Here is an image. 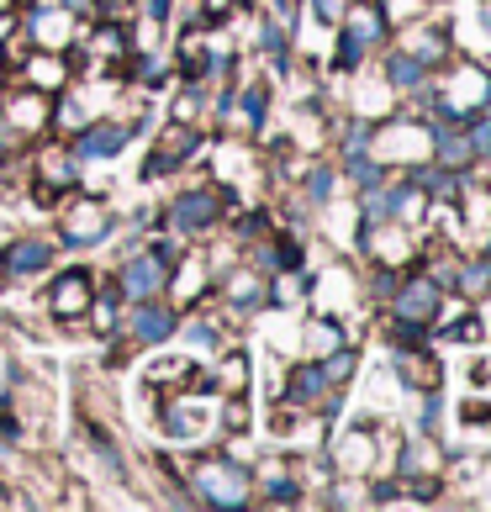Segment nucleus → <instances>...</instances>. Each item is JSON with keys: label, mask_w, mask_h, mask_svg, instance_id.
Listing matches in <instances>:
<instances>
[{"label": "nucleus", "mask_w": 491, "mask_h": 512, "mask_svg": "<svg viewBox=\"0 0 491 512\" xmlns=\"http://www.w3.org/2000/svg\"><path fill=\"white\" fill-rule=\"evenodd\" d=\"M217 375H212V386H217V396H249V381H254V359H249V349H217Z\"/></svg>", "instance_id": "2eb2a0df"}, {"label": "nucleus", "mask_w": 491, "mask_h": 512, "mask_svg": "<svg viewBox=\"0 0 491 512\" xmlns=\"http://www.w3.org/2000/svg\"><path fill=\"white\" fill-rule=\"evenodd\" d=\"M307 11L323 27H338V22H344V11H349V0H307Z\"/></svg>", "instance_id": "5701e85b"}, {"label": "nucleus", "mask_w": 491, "mask_h": 512, "mask_svg": "<svg viewBox=\"0 0 491 512\" xmlns=\"http://www.w3.org/2000/svg\"><path fill=\"white\" fill-rule=\"evenodd\" d=\"M164 280H169V264L148 249V243H138V249L122 254L111 286L122 291V301H148V296H164Z\"/></svg>", "instance_id": "9b49d317"}, {"label": "nucleus", "mask_w": 491, "mask_h": 512, "mask_svg": "<svg viewBox=\"0 0 491 512\" xmlns=\"http://www.w3.org/2000/svg\"><path fill=\"white\" fill-rule=\"evenodd\" d=\"M465 375H470V386H491V354H476L465 365Z\"/></svg>", "instance_id": "b1692460"}, {"label": "nucleus", "mask_w": 491, "mask_h": 512, "mask_svg": "<svg viewBox=\"0 0 491 512\" xmlns=\"http://www.w3.org/2000/svg\"><path fill=\"white\" fill-rule=\"evenodd\" d=\"M185 486L201 507H249L254 502V470L233 454H196L185 470Z\"/></svg>", "instance_id": "f03ea898"}, {"label": "nucleus", "mask_w": 491, "mask_h": 512, "mask_svg": "<svg viewBox=\"0 0 491 512\" xmlns=\"http://www.w3.org/2000/svg\"><path fill=\"white\" fill-rule=\"evenodd\" d=\"M381 80H386L391 90H423V85L433 80V69H428L423 59H412L407 48H386V53H381Z\"/></svg>", "instance_id": "4468645a"}, {"label": "nucleus", "mask_w": 491, "mask_h": 512, "mask_svg": "<svg viewBox=\"0 0 491 512\" xmlns=\"http://www.w3.org/2000/svg\"><path fill=\"white\" fill-rule=\"evenodd\" d=\"M233 212V191L228 185H191V191H175L164 201V212H159V233L169 238H180V243H201V238H212L222 217Z\"/></svg>", "instance_id": "f257e3e1"}, {"label": "nucleus", "mask_w": 491, "mask_h": 512, "mask_svg": "<svg viewBox=\"0 0 491 512\" xmlns=\"http://www.w3.org/2000/svg\"><path fill=\"white\" fill-rule=\"evenodd\" d=\"M455 428L460 433H486L491 439V396H470V402L455 407Z\"/></svg>", "instance_id": "aec40b11"}, {"label": "nucleus", "mask_w": 491, "mask_h": 512, "mask_svg": "<svg viewBox=\"0 0 491 512\" xmlns=\"http://www.w3.org/2000/svg\"><path fill=\"white\" fill-rule=\"evenodd\" d=\"M444 286L433 280L428 270H402V280H396V291L381 301L386 307V322H396V328H423V333H433V322L444 317Z\"/></svg>", "instance_id": "7ed1b4c3"}, {"label": "nucleus", "mask_w": 491, "mask_h": 512, "mask_svg": "<svg viewBox=\"0 0 491 512\" xmlns=\"http://www.w3.org/2000/svg\"><path fill=\"white\" fill-rule=\"evenodd\" d=\"M222 428L228 433H249V423H254V412H249V396H222Z\"/></svg>", "instance_id": "4be33fe9"}, {"label": "nucleus", "mask_w": 491, "mask_h": 512, "mask_svg": "<svg viewBox=\"0 0 491 512\" xmlns=\"http://www.w3.org/2000/svg\"><path fill=\"white\" fill-rule=\"evenodd\" d=\"M391 375L418 396L444 386V365H439V354H433V344H391Z\"/></svg>", "instance_id": "f8f14e48"}, {"label": "nucleus", "mask_w": 491, "mask_h": 512, "mask_svg": "<svg viewBox=\"0 0 491 512\" xmlns=\"http://www.w3.org/2000/svg\"><path fill=\"white\" fill-rule=\"evenodd\" d=\"M206 148V132L196 122H180V117H169V127L154 138V148H148V159H143V180H164V175H175V169H185L196 154Z\"/></svg>", "instance_id": "6e6552de"}, {"label": "nucleus", "mask_w": 491, "mask_h": 512, "mask_svg": "<svg viewBox=\"0 0 491 512\" xmlns=\"http://www.w3.org/2000/svg\"><path fill=\"white\" fill-rule=\"evenodd\" d=\"M53 217H59V238H53L59 249H96V243L111 238V212L101 206L96 191H85V185L53 206Z\"/></svg>", "instance_id": "20e7f679"}, {"label": "nucleus", "mask_w": 491, "mask_h": 512, "mask_svg": "<svg viewBox=\"0 0 491 512\" xmlns=\"http://www.w3.org/2000/svg\"><path fill=\"white\" fill-rule=\"evenodd\" d=\"M22 32H27V43H32V48L69 53V48L85 37V22H80V11H69V6H48V0H32V6L22 11Z\"/></svg>", "instance_id": "0eeeda50"}, {"label": "nucleus", "mask_w": 491, "mask_h": 512, "mask_svg": "<svg viewBox=\"0 0 491 512\" xmlns=\"http://www.w3.org/2000/svg\"><path fill=\"white\" fill-rule=\"evenodd\" d=\"M180 307L164 296H148V301H122V317H117V338L127 349H154V344H169L180 333Z\"/></svg>", "instance_id": "39448f33"}, {"label": "nucleus", "mask_w": 491, "mask_h": 512, "mask_svg": "<svg viewBox=\"0 0 491 512\" xmlns=\"http://www.w3.org/2000/svg\"><path fill=\"white\" fill-rule=\"evenodd\" d=\"M138 127H143V117L138 122H122V117H90L80 132H74V159L80 164H90V159H101V164H111V159H122L127 148H132V138H138Z\"/></svg>", "instance_id": "1a4fd4ad"}, {"label": "nucleus", "mask_w": 491, "mask_h": 512, "mask_svg": "<svg viewBox=\"0 0 491 512\" xmlns=\"http://www.w3.org/2000/svg\"><path fill=\"white\" fill-rule=\"evenodd\" d=\"M481 322H486V338H491V291L481 296Z\"/></svg>", "instance_id": "393cba45"}, {"label": "nucleus", "mask_w": 491, "mask_h": 512, "mask_svg": "<svg viewBox=\"0 0 491 512\" xmlns=\"http://www.w3.org/2000/svg\"><path fill=\"white\" fill-rule=\"evenodd\" d=\"M53 264H59V243L43 238V233H16L6 249H0V275H6L11 286H27V280L48 275Z\"/></svg>", "instance_id": "9d476101"}, {"label": "nucleus", "mask_w": 491, "mask_h": 512, "mask_svg": "<svg viewBox=\"0 0 491 512\" xmlns=\"http://www.w3.org/2000/svg\"><path fill=\"white\" fill-rule=\"evenodd\" d=\"M48 291H43V307L53 322H64V328H74V322H85L90 301H96V270H85V264H69V270H48Z\"/></svg>", "instance_id": "423d86ee"}, {"label": "nucleus", "mask_w": 491, "mask_h": 512, "mask_svg": "<svg viewBox=\"0 0 491 512\" xmlns=\"http://www.w3.org/2000/svg\"><path fill=\"white\" fill-rule=\"evenodd\" d=\"M333 32H338V48H333V69H338V74H354V69H360V59H365L370 48H365V43H360V37H354L349 27H333Z\"/></svg>", "instance_id": "412c9836"}, {"label": "nucleus", "mask_w": 491, "mask_h": 512, "mask_svg": "<svg viewBox=\"0 0 491 512\" xmlns=\"http://www.w3.org/2000/svg\"><path fill=\"white\" fill-rule=\"evenodd\" d=\"M323 375H328L333 391H344L354 375H360V349H354V344H338L333 354H323Z\"/></svg>", "instance_id": "6ab92c4d"}, {"label": "nucleus", "mask_w": 491, "mask_h": 512, "mask_svg": "<svg viewBox=\"0 0 491 512\" xmlns=\"http://www.w3.org/2000/svg\"><path fill=\"white\" fill-rule=\"evenodd\" d=\"M301 191H307L312 206H333L338 196V164H301Z\"/></svg>", "instance_id": "f3484780"}, {"label": "nucleus", "mask_w": 491, "mask_h": 512, "mask_svg": "<svg viewBox=\"0 0 491 512\" xmlns=\"http://www.w3.org/2000/svg\"><path fill=\"white\" fill-rule=\"evenodd\" d=\"M333 396V386H328V375H323V359H296V365L286 370V391H280V402H291V407H301V412H317Z\"/></svg>", "instance_id": "ddd939ff"}, {"label": "nucleus", "mask_w": 491, "mask_h": 512, "mask_svg": "<svg viewBox=\"0 0 491 512\" xmlns=\"http://www.w3.org/2000/svg\"><path fill=\"white\" fill-rule=\"evenodd\" d=\"M338 344H349V328H344V322H338V317H312L307 322V354L312 359H323V354H333Z\"/></svg>", "instance_id": "a211bd4d"}, {"label": "nucleus", "mask_w": 491, "mask_h": 512, "mask_svg": "<svg viewBox=\"0 0 491 512\" xmlns=\"http://www.w3.org/2000/svg\"><path fill=\"white\" fill-rule=\"evenodd\" d=\"M439 6H444V0H439Z\"/></svg>", "instance_id": "a878e982"}, {"label": "nucleus", "mask_w": 491, "mask_h": 512, "mask_svg": "<svg viewBox=\"0 0 491 512\" xmlns=\"http://www.w3.org/2000/svg\"><path fill=\"white\" fill-rule=\"evenodd\" d=\"M154 412H159L164 439H175V444H191L196 433L206 428V407H175V402H164V407H154Z\"/></svg>", "instance_id": "dca6fc26"}]
</instances>
